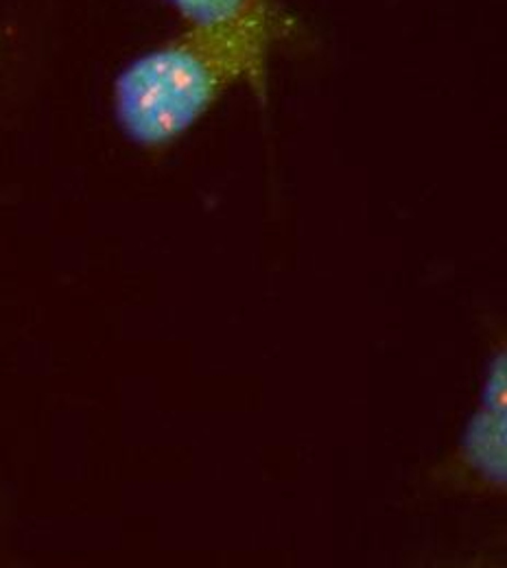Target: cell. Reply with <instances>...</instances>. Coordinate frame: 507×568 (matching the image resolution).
Instances as JSON below:
<instances>
[{"instance_id":"cell-3","label":"cell","mask_w":507,"mask_h":568,"mask_svg":"<svg viewBox=\"0 0 507 568\" xmlns=\"http://www.w3.org/2000/svg\"><path fill=\"white\" fill-rule=\"evenodd\" d=\"M164 2L184 20V24L213 20L232 11L239 4V0H164Z\"/></svg>"},{"instance_id":"cell-2","label":"cell","mask_w":507,"mask_h":568,"mask_svg":"<svg viewBox=\"0 0 507 568\" xmlns=\"http://www.w3.org/2000/svg\"><path fill=\"white\" fill-rule=\"evenodd\" d=\"M455 459L466 479L507 500V344L486 361L477 400L457 437Z\"/></svg>"},{"instance_id":"cell-1","label":"cell","mask_w":507,"mask_h":568,"mask_svg":"<svg viewBox=\"0 0 507 568\" xmlns=\"http://www.w3.org/2000/svg\"><path fill=\"white\" fill-rule=\"evenodd\" d=\"M274 0H239L213 20L189 22L116 72L110 110L123 139L141 151L182 141L234 88L267 90V64L281 33Z\"/></svg>"}]
</instances>
